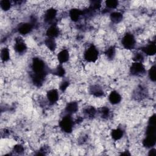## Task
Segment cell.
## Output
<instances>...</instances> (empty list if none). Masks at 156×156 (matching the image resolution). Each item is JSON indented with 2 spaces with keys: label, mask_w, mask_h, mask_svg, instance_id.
Masks as SVG:
<instances>
[{
  "label": "cell",
  "mask_w": 156,
  "mask_h": 156,
  "mask_svg": "<svg viewBox=\"0 0 156 156\" xmlns=\"http://www.w3.org/2000/svg\"><path fill=\"white\" fill-rule=\"evenodd\" d=\"M83 57L87 62L95 63L99 57V51L94 44H90L85 49Z\"/></svg>",
  "instance_id": "1"
},
{
  "label": "cell",
  "mask_w": 156,
  "mask_h": 156,
  "mask_svg": "<svg viewBox=\"0 0 156 156\" xmlns=\"http://www.w3.org/2000/svg\"><path fill=\"white\" fill-rule=\"evenodd\" d=\"M32 73L35 74H48V67L46 62L39 57H34L30 63Z\"/></svg>",
  "instance_id": "2"
},
{
  "label": "cell",
  "mask_w": 156,
  "mask_h": 156,
  "mask_svg": "<svg viewBox=\"0 0 156 156\" xmlns=\"http://www.w3.org/2000/svg\"><path fill=\"white\" fill-rule=\"evenodd\" d=\"M75 124V121H74L72 115L65 114L60 119L58 122V126L60 130L65 133H71Z\"/></svg>",
  "instance_id": "3"
},
{
  "label": "cell",
  "mask_w": 156,
  "mask_h": 156,
  "mask_svg": "<svg viewBox=\"0 0 156 156\" xmlns=\"http://www.w3.org/2000/svg\"><path fill=\"white\" fill-rule=\"evenodd\" d=\"M121 43L122 48L126 50L133 49L136 44V40L135 35L130 32H126L122 36Z\"/></svg>",
  "instance_id": "4"
},
{
  "label": "cell",
  "mask_w": 156,
  "mask_h": 156,
  "mask_svg": "<svg viewBox=\"0 0 156 156\" xmlns=\"http://www.w3.org/2000/svg\"><path fill=\"white\" fill-rule=\"evenodd\" d=\"M147 72L146 66L143 63L132 62L129 67V73L133 76H142Z\"/></svg>",
  "instance_id": "5"
},
{
  "label": "cell",
  "mask_w": 156,
  "mask_h": 156,
  "mask_svg": "<svg viewBox=\"0 0 156 156\" xmlns=\"http://www.w3.org/2000/svg\"><path fill=\"white\" fill-rule=\"evenodd\" d=\"M57 15L58 11L55 8L53 7H49L44 12L43 21L45 23L49 24V26L56 24L55 23V21H56Z\"/></svg>",
  "instance_id": "6"
},
{
  "label": "cell",
  "mask_w": 156,
  "mask_h": 156,
  "mask_svg": "<svg viewBox=\"0 0 156 156\" xmlns=\"http://www.w3.org/2000/svg\"><path fill=\"white\" fill-rule=\"evenodd\" d=\"M13 49L16 54L20 55L24 54L27 51V44L22 36H18L15 38L13 44Z\"/></svg>",
  "instance_id": "7"
},
{
  "label": "cell",
  "mask_w": 156,
  "mask_h": 156,
  "mask_svg": "<svg viewBox=\"0 0 156 156\" xmlns=\"http://www.w3.org/2000/svg\"><path fill=\"white\" fill-rule=\"evenodd\" d=\"M34 25L30 22H23L18 24L16 30L20 36H26L32 32Z\"/></svg>",
  "instance_id": "8"
},
{
  "label": "cell",
  "mask_w": 156,
  "mask_h": 156,
  "mask_svg": "<svg viewBox=\"0 0 156 156\" xmlns=\"http://www.w3.org/2000/svg\"><path fill=\"white\" fill-rule=\"evenodd\" d=\"M46 98L49 105H54L56 104L60 99L59 91L56 88H51L46 92Z\"/></svg>",
  "instance_id": "9"
},
{
  "label": "cell",
  "mask_w": 156,
  "mask_h": 156,
  "mask_svg": "<svg viewBox=\"0 0 156 156\" xmlns=\"http://www.w3.org/2000/svg\"><path fill=\"white\" fill-rule=\"evenodd\" d=\"M145 55L152 57L156 53V45L155 41H151L143 46L140 50Z\"/></svg>",
  "instance_id": "10"
},
{
  "label": "cell",
  "mask_w": 156,
  "mask_h": 156,
  "mask_svg": "<svg viewBox=\"0 0 156 156\" xmlns=\"http://www.w3.org/2000/svg\"><path fill=\"white\" fill-rule=\"evenodd\" d=\"M56 58L58 64L63 65L68 63L70 59V54L68 49H62L56 55Z\"/></svg>",
  "instance_id": "11"
},
{
  "label": "cell",
  "mask_w": 156,
  "mask_h": 156,
  "mask_svg": "<svg viewBox=\"0 0 156 156\" xmlns=\"http://www.w3.org/2000/svg\"><path fill=\"white\" fill-rule=\"evenodd\" d=\"M47 73L41 74H35L32 73L31 74V80L34 86L37 87H41L46 79Z\"/></svg>",
  "instance_id": "12"
},
{
  "label": "cell",
  "mask_w": 156,
  "mask_h": 156,
  "mask_svg": "<svg viewBox=\"0 0 156 156\" xmlns=\"http://www.w3.org/2000/svg\"><path fill=\"white\" fill-rule=\"evenodd\" d=\"M83 15V10L77 7L71 8L68 12L69 18L73 22H77Z\"/></svg>",
  "instance_id": "13"
},
{
  "label": "cell",
  "mask_w": 156,
  "mask_h": 156,
  "mask_svg": "<svg viewBox=\"0 0 156 156\" xmlns=\"http://www.w3.org/2000/svg\"><path fill=\"white\" fill-rule=\"evenodd\" d=\"M60 34V30L56 24L49 25L46 30V37L52 38H57Z\"/></svg>",
  "instance_id": "14"
},
{
  "label": "cell",
  "mask_w": 156,
  "mask_h": 156,
  "mask_svg": "<svg viewBox=\"0 0 156 156\" xmlns=\"http://www.w3.org/2000/svg\"><path fill=\"white\" fill-rule=\"evenodd\" d=\"M79 110V104L75 101H72L67 102L65 106L64 111L65 114L73 115L77 112Z\"/></svg>",
  "instance_id": "15"
},
{
  "label": "cell",
  "mask_w": 156,
  "mask_h": 156,
  "mask_svg": "<svg viewBox=\"0 0 156 156\" xmlns=\"http://www.w3.org/2000/svg\"><path fill=\"white\" fill-rule=\"evenodd\" d=\"M108 100L112 105H118L121 102L122 96L118 91L116 90H113L109 93L108 96Z\"/></svg>",
  "instance_id": "16"
},
{
  "label": "cell",
  "mask_w": 156,
  "mask_h": 156,
  "mask_svg": "<svg viewBox=\"0 0 156 156\" xmlns=\"http://www.w3.org/2000/svg\"><path fill=\"white\" fill-rule=\"evenodd\" d=\"M89 91L90 93L95 98H101L104 96L105 94V92L103 88L98 84L92 85L90 87Z\"/></svg>",
  "instance_id": "17"
},
{
  "label": "cell",
  "mask_w": 156,
  "mask_h": 156,
  "mask_svg": "<svg viewBox=\"0 0 156 156\" xmlns=\"http://www.w3.org/2000/svg\"><path fill=\"white\" fill-rule=\"evenodd\" d=\"M109 18L112 23L117 24L123 20L124 16L122 13L119 11H112L109 14Z\"/></svg>",
  "instance_id": "18"
},
{
  "label": "cell",
  "mask_w": 156,
  "mask_h": 156,
  "mask_svg": "<svg viewBox=\"0 0 156 156\" xmlns=\"http://www.w3.org/2000/svg\"><path fill=\"white\" fill-rule=\"evenodd\" d=\"M44 44L47 49L51 52H54L57 48V43L55 38L46 37L44 40Z\"/></svg>",
  "instance_id": "19"
},
{
  "label": "cell",
  "mask_w": 156,
  "mask_h": 156,
  "mask_svg": "<svg viewBox=\"0 0 156 156\" xmlns=\"http://www.w3.org/2000/svg\"><path fill=\"white\" fill-rule=\"evenodd\" d=\"M124 130L121 127L113 129L110 132V136L115 141H118L122 139L124 135Z\"/></svg>",
  "instance_id": "20"
},
{
  "label": "cell",
  "mask_w": 156,
  "mask_h": 156,
  "mask_svg": "<svg viewBox=\"0 0 156 156\" xmlns=\"http://www.w3.org/2000/svg\"><path fill=\"white\" fill-rule=\"evenodd\" d=\"M156 143V136H146L143 140V146L147 148L150 149L154 147Z\"/></svg>",
  "instance_id": "21"
},
{
  "label": "cell",
  "mask_w": 156,
  "mask_h": 156,
  "mask_svg": "<svg viewBox=\"0 0 156 156\" xmlns=\"http://www.w3.org/2000/svg\"><path fill=\"white\" fill-rule=\"evenodd\" d=\"M97 112L98 111L96 108L92 105H88L85 107L83 110V113L84 116L88 119H93L96 115Z\"/></svg>",
  "instance_id": "22"
},
{
  "label": "cell",
  "mask_w": 156,
  "mask_h": 156,
  "mask_svg": "<svg viewBox=\"0 0 156 156\" xmlns=\"http://www.w3.org/2000/svg\"><path fill=\"white\" fill-rule=\"evenodd\" d=\"M52 73L58 77H64L66 74V69L63 66V65H57L52 71Z\"/></svg>",
  "instance_id": "23"
},
{
  "label": "cell",
  "mask_w": 156,
  "mask_h": 156,
  "mask_svg": "<svg viewBox=\"0 0 156 156\" xmlns=\"http://www.w3.org/2000/svg\"><path fill=\"white\" fill-rule=\"evenodd\" d=\"M104 54L108 60H112L116 55V48L113 45L109 46L105 50Z\"/></svg>",
  "instance_id": "24"
},
{
  "label": "cell",
  "mask_w": 156,
  "mask_h": 156,
  "mask_svg": "<svg viewBox=\"0 0 156 156\" xmlns=\"http://www.w3.org/2000/svg\"><path fill=\"white\" fill-rule=\"evenodd\" d=\"M10 58V50L9 48L4 47L1 51V59L4 63L8 62Z\"/></svg>",
  "instance_id": "25"
},
{
  "label": "cell",
  "mask_w": 156,
  "mask_h": 156,
  "mask_svg": "<svg viewBox=\"0 0 156 156\" xmlns=\"http://www.w3.org/2000/svg\"><path fill=\"white\" fill-rule=\"evenodd\" d=\"M99 113L102 118H103L104 119H107L110 116L111 112H110V108L108 107L104 106V107H102L99 109Z\"/></svg>",
  "instance_id": "26"
},
{
  "label": "cell",
  "mask_w": 156,
  "mask_h": 156,
  "mask_svg": "<svg viewBox=\"0 0 156 156\" xmlns=\"http://www.w3.org/2000/svg\"><path fill=\"white\" fill-rule=\"evenodd\" d=\"M145 58V55L140 51H137L133 53L132 56V61L133 62H140V63H143Z\"/></svg>",
  "instance_id": "27"
},
{
  "label": "cell",
  "mask_w": 156,
  "mask_h": 156,
  "mask_svg": "<svg viewBox=\"0 0 156 156\" xmlns=\"http://www.w3.org/2000/svg\"><path fill=\"white\" fill-rule=\"evenodd\" d=\"M104 4L106 9L110 10L116 9L118 7V6L119 5V1L116 0H107L105 1Z\"/></svg>",
  "instance_id": "28"
},
{
  "label": "cell",
  "mask_w": 156,
  "mask_h": 156,
  "mask_svg": "<svg viewBox=\"0 0 156 156\" xmlns=\"http://www.w3.org/2000/svg\"><path fill=\"white\" fill-rule=\"evenodd\" d=\"M12 2L9 0H1L0 1V7L4 12L9 11L12 7Z\"/></svg>",
  "instance_id": "29"
},
{
  "label": "cell",
  "mask_w": 156,
  "mask_h": 156,
  "mask_svg": "<svg viewBox=\"0 0 156 156\" xmlns=\"http://www.w3.org/2000/svg\"><path fill=\"white\" fill-rule=\"evenodd\" d=\"M147 76L149 79L152 82H155L156 80V77H155V65L154 64L152 65L149 69L147 71Z\"/></svg>",
  "instance_id": "30"
},
{
  "label": "cell",
  "mask_w": 156,
  "mask_h": 156,
  "mask_svg": "<svg viewBox=\"0 0 156 156\" xmlns=\"http://www.w3.org/2000/svg\"><path fill=\"white\" fill-rule=\"evenodd\" d=\"M69 84H70V82L67 79H63L59 83V85H58V89H59V91H62V93L65 92L67 88L69 87Z\"/></svg>",
  "instance_id": "31"
},
{
  "label": "cell",
  "mask_w": 156,
  "mask_h": 156,
  "mask_svg": "<svg viewBox=\"0 0 156 156\" xmlns=\"http://www.w3.org/2000/svg\"><path fill=\"white\" fill-rule=\"evenodd\" d=\"M25 151L24 147L21 144H16L13 147V151L16 154H22Z\"/></svg>",
  "instance_id": "32"
},
{
  "label": "cell",
  "mask_w": 156,
  "mask_h": 156,
  "mask_svg": "<svg viewBox=\"0 0 156 156\" xmlns=\"http://www.w3.org/2000/svg\"><path fill=\"white\" fill-rule=\"evenodd\" d=\"M148 155H156V149L154 148V147L149 149V151L148 152Z\"/></svg>",
  "instance_id": "33"
}]
</instances>
